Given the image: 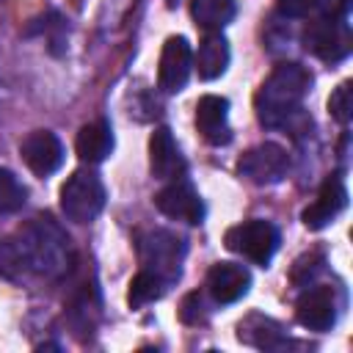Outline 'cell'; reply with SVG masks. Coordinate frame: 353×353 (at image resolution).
<instances>
[{"instance_id":"1","label":"cell","mask_w":353,"mask_h":353,"mask_svg":"<svg viewBox=\"0 0 353 353\" xmlns=\"http://www.w3.org/2000/svg\"><path fill=\"white\" fill-rule=\"evenodd\" d=\"M309 85H312V74L301 63H295V61L279 63L262 80L259 91L254 94V110H256L259 124H265V127L287 124V119L292 113H298Z\"/></svg>"},{"instance_id":"2","label":"cell","mask_w":353,"mask_h":353,"mask_svg":"<svg viewBox=\"0 0 353 353\" xmlns=\"http://www.w3.org/2000/svg\"><path fill=\"white\" fill-rule=\"evenodd\" d=\"M63 248H66V237L47 218H36V223H30L19 232V243H14V240L3 243L0 268L6 270L8 265H17V268L39 270V273H44V270L55 273V270H63V265H66Z\"/></svg>"},{"instance_id":"3","label":"cell","mask_w":353,"mask_h":353,"mask_svg":"<svg viewBox=\"0 0 353 353\" xmlns=\"http://www.w3.org/2000/svg\"><path fill=\"white\" fill-rule=\"evenodd\" d=\"M105 185L94 168H77L61 185V210L72 223H91L105 207Z\"/></svg>"},{"instance_id":"4","label":"cell","mask_w":353,"mask_h":353,"mask_svg":"<svg viewBox=\"0 0 353 353\" xmlns=\"http://www.w3.org/2000/svg\"><path fill=\"white\" fill-rule=\"evenodd\" d=\"M223 245L245 259H251L254 265H268L279 248V229L270 223V221H262V218H251V221H243L232 229H226L223 234Z\"/></svg>"},{"instance_id":"5","label":"cell","mask_w":353,"mask_h":353,"mask_svg":"<svg viewBox=\"0 0 353 353\" xmlns=\"http://www.w3.org/2000/svg\"><path fill=\"white\" fill-rule=\"evenodd\" d=\"M185 245L176 234L165 229H152L138 237V259L146 270L157 273L165 284L179 279V265H182Z\"/></svg>"},{"instance_id":"6","label":"cell","mask_w":353,"mask_h":353,"mask_svg":"<svg viewBox=\"0 0 353 353\" xmlns=\"http://www.w3.org/2000/svg\"><path fill=\"white\" fill-rule=\"evenodd\" d=\"M287 171H290V154L284 146L273 141L251 146L237 160V174L254 185H276L287 176Z\"/></svg>"},{"instance_id":"7","label":"cell","mask_w":353,"mask_h":353,"mask_svg":"<svg viewBox=\"0 0 353 353\" xmlns=\"http://www.w3.org/2000/svg\"><path fill=\"white\" fill-rule=\"evenodd\" d=\"M350 44H353V39H350V28H347L345 19L317 17L303 30V47L312 55H317L328 63H336V61L347 58Z\"/></svg>"},{"instance_id":"8","label":"cell","mask_w":353,"mask_h":353,"mask_svg":"<svg viewBox=\"0 0 353 353\" xmlns=\"http://www.w3.org/2000/svg\"><path fill=\"white\" fill-rule=\"evenodd\" d=\"M154 207H157L165 218L185 221V223H190V226H196V223L204 221V201H201V196L196 193V188H193L188 179H182V176L171 179L163 190L154 193Z\"/></svg>"},{"instance_id":"9","label":"cell","mask_w":353,"mask_h":353,"mask_svg":"<svg viewBox=\"0 0 353 353\" xmlns=\"http://www.w3.org/2000/svg\"><path fill=\"white\" fill-rule=\"evenodd\" d=\"M193 69V52L185 36H168L160 52V63H157V85L165 94H176L185 88L188 77Z\"/></svg>"},{"instance_id":"10","label":"cell","mask_w":353,"mask_h":353,"mask_svg":"<svg viewBox=\"0 0 353 353\" xmlns=\"http://www.w3.org/2000/svg\"><path fill=\"white\" fill-rule=\"evenodd\" d=\"M19 154L25 160V165L36 174V176H50L61 168L63 163V143L55 132L50 130H33L22 138L19 143Z\"/></svg>"},{"instance_id":"11","label":"cell","mask_w":353,"mask_h":353,"mask_svg":"<svg viewBox=\"0 0 353 353\" xmlns=\"http://www.w3.org/2000/svg\"><path fill=\"white\" fill-rule=\"evenodd\" d=\"M345 207H347V188H345V182H342L339 174H331V176H325V182L320 185L317 199L301 212V221H303L306 229L320 232V229H325Z\"/></svg>"},{"instance_id":"12","label":"cell","mask_w":353,"mask_h":353,"mask_svg":"<svg viewBox=\"0 0 353 353\" xmlns=\"http://www.w3.org/2000/svg\"><path fill=\"white\" fill-rule=\"evenodd\" d=\"M295 320L309 331H328L336 323V292L334 287H312L303 290L295 301Z\"/></svg>"},{"instance_id":"13","label":"cell","mask_w":353,"mask_h":353,"mask_svg":"<svg viewBox=\"0 0 353 353\" xmlns=\"http://www.w3.org/2000/svg\"><path fill=\"white\" fill-rule=\"evenodd\" d=\"M196 127L201 138L212 146H223L232 141V127H229V99L218 94H204L196 102Z\"/></svg>"},{"instance_id":"14","label":"cell","mask_w":353,"mask_h":353,"mask_svg":"<svg viewBox=\"0 0 353 353\" xmlns=\"http://www.w3.org/2000/svg\"><path fill=\"white\" fill-rule=\"evenodd\" d=\"M251 287V273L237 262H215L207 273V292L215 303H234Z\"/></svg>"},{"instance_id":"15","label":"cell","mask_w":353,"mask_h":353,"mask_svg":"<svg viewBox=\"0 0 353 353\" xmlns=\"http://www.w3.org/2000/svg\"><path fill=\"white\" fill-rule=\"evenodd\" d=\"M149 171L154 179H176L185 174V157L168 127H157L149 138Z\"/></svg>"},{"instance_id":"16","label":"cell","mask_w":353,"mask_h":353,"mask_svg":"<svg viewBox=\"0 0 353 353\" xmlns=\"http://www.w3.org/2000/svg\"><path fill=\"white\" fill-rule=\"evenodd\" d=\"M74 152L83 163H102L110 157L113 152V130L105 119L99 121H91V124H83L80 132H77V141H74Z\"/></svg>"},{"instance_id":"17","label":"cell","mask_w":353,"mask_h":353,"mask_svg":"<svg viewBox=\"0 0 353 353\" xmlns=\"http://www.w3.org/2000/svg\"><path fill=\"white\" fill-rule=\"evenodd\" d=\"M193 66H196L201 80H215L226 72V66H229V41L221 36V30L201 36Z\"/></svg>"},{"instance_id":"18","label":"cell","mask_w":353,"mask_h":353,"mask_svg":"<svg viewBox=\"0 0 353 353\" xmlns=\"http://www.w3.org/2000/svg\"><path fill=\"white\" fill-rule=\"evenodd\" d=\"M237 14L234 0H190V17L204 33H215Z\"/></svg>"},{"instance_id":"19","label":"cell","mask_w":353,"mask_h":353,"mask_svg":"<svg viewBox=\"0 0 353 353\" xmlns=\"http://www.w3.org/2000/svg\"><path fill=\"white\" fill-rule=\"evenodd\" d=\"M243 342L254 345V347H276L284 339V331L276 320H268L262 314H251L248 320L240 323V334Z\"/></svg>"},{"instance_id":"20","label":"cell","mask_w":353,"mask_h":353,"mask_svg":"<svg viewBox=\"0 0 353 353\" xmlns=\"http://www.w3.org/2000/svg\"><path fill=\"white\" fill-rule=\"evenodd\" d=\"M165 281L157 276V273H152V270H146V268H141L135 276H132V281H130V290H127V303L132 306V309H141V306H149L152 301H157L163 292H165Z\"/></svg>"},{"instance_id":"21","label":"cell","mask_w":353,"mask_h":353,"mask_svg":"<svg viewBox=\"0 0 353 353\" xmlns=\"http://www.w3.org/2000/svg\"><path fill=\"white\" fill-rule=\"evenodd\" d=\"M25 199H28V190L17 179V174L8 171V168H0V212L8 215V212L22 210Z\"/></svg>"},{"instance_id":"22","label":"cell","mask_w":353,"mask_h":353,"mask_svg":"<svg viewBox=\"0 0 353 353\" xmlns=\"http://www.w3.org/2000/svg\"><path fill=\"white\" fill-rule=\"evenodd\" d=\"M328 113H331V119L339 121V124H347V121L353 119V83H350V80L339 83V85L331 91V97H328Z\"/></svg>"},{"instance_id":"23","label":"cell","mask_w":353,"mask_h":353,"mask_svg":"<svg viewBox=\"0 0 353 353\" xmlns=\"http://www.w3.org/2000/svg\"><path fill=\"white\" fill-rule=\"evenodd\" d=\"M323 265H325V256H323L320 248H314V251H309V254H303V256L295 259V265H292V270H290V279H292L295 284H309V281L323 270Z\"/></svg>"},{"instance_id":"24","label":"cell","mask_w":353,"mask_h":353,"mask_svg":"<svg viewBox=\"0 0 353 353\" xmlns=\"http://www.w3.org/2000/svg\"><path fill=\"white\" fill-rule=\"evenodd\" d=\"M204 303H201V295L199 292H190V295H185V301H182V306H179V320L182 323H188V325H199L201 320H204Z\"/></svg>"},{"instance_id":"25","label":"cell","mask_w":353,"mask_h":353,"mask_svg":"<svg viewBox=\"0 0 353 353\" xmlns=\"http://www.w3.org/2000/svg\"><path fill=\"white\" fill-rule=\"evenodd\" d=\"M320 0H279V11L284 17H309L317 11Z\"/></svg>"},{"instance_id":"26","label":"cell","mask_w":353,"mask_h":353,"mask_svg":"<svg viewBox=\"0 0 353 353\" xmlns=\"http://www.w3.org/2000/svg\"><path fill=\"white\" fill-rule=\"evenodd\" d=\"M317 11L320 17H328V19H345L350 11V0H320Z\"/></svg>"}]
</instances>
